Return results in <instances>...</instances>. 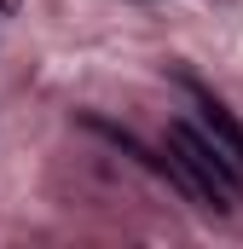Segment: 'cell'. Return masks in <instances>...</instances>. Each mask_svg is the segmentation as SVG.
<instances>
[{
    "label": "cell",
    "instance_id": "obj_1",
    "mask_svg": "<svg viewBox=\"0 0 243 249\" xmlns=\"http://www.w3.org/2000/svg\"><path fill=\"white\" fill-rule=\"evenodd\" d=\"M168 151H174L180 174L191 180L197 203H208V209H238L243 203V168L203 122H174L168 127Z\"/></svg>",
    "mask_w": 243,
    "mask_h": 249
},
{
    "label": "cell",
    "instance_id": "obj_2",
    "mask_svg": "<svg viewBox=\"0 0 243 249\" xmlns=\"http://www.w3.org/2000/svg\"><path fill=\"white\" fill-rule=\"evenodd\" d=\"M191 105H197V122L208 127V133H214V139H220V145L232 151V162L243 168V127L232 122V110H226V105H220L214 93H203V87H191Z\"/></svg>",
    "mask_w": 243,
    "mask_h": 249
}]
</instances>
